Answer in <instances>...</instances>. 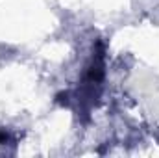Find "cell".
<instances>
[{
    "mask_svg": "<svg viewBox=\"0 0 159 158\" xmlns=\"http://www.w3.org/2000/svg\"><path fill=\"white\" fill-rule=\"evenodd\" d=\"M104 75H106V71H104V45H102V41H96V47L93 50L91 62H89V65L85 67V73H83L81 89L78 93H83L87 99L98 97V93H94V87L96 89L102 87Z\"/></svg>",
    "mask_w": 159,
    "mask_h": 158,
    "instance_id": "cell-1",
    "label": "cell"
},
{
    "mask_svg": "<svg viewBox=\"0 0 159 158\" xmlns=\"http://www.w3.org/2000/svg\"><path fill=\"white\" fill-rule=\"evenodd\" d=\"M6 141H9V134L4 132V130H0V143H6Z\"/></svg>",
    "mask_w": 159,
    "mask_h": 158,
    "instance_id": "cell-2",
    "label": "cell"
}]
</instances>
